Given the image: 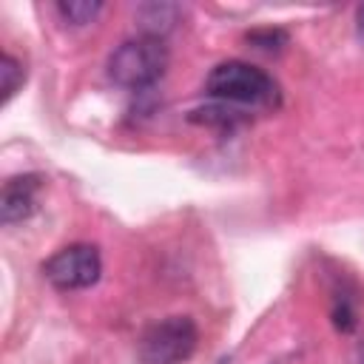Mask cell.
<instances>
[{"label": "cell", "mask_w": 364, "mask_h": 364, "mask_svg": "<svg viewBox=\"0 0 364 364\" xmlns=\"http://www.w3.org/2000/svg\"><path fill=\"white\" fill-rule=\"evenodd\" d=\"M40 188H43L40 173H20V176L6 179L0 191V222L14 225V222L28 219L37 210Z\"/></svg>", "instance_id": "5"}, {"label": "cell", "mask_w": 364, "mask_h": 364, "mask_svg": "<svg viewBox=\"0 0 364 364\" xmlns=\"http://www.w3.org/2000/svg\"><path fill=\"white\" fill-rule=\"evenodd\" d=\"M168 68V46L159 37L139 34L117 46L108 57V77L131 91H145L162 80Z\"/></svg>", "instance_id": "2"}, {"label": "cell", "mask_w": 364, "mask_h": 364, "mask_svg": "<svg viewBox=\"0 0 364 364\" xmlns=\"http://www.w3.org/2000/svg\"><path fill=\"white\" fill-rule=\"evenodd\" d=\"M205 91L219 100V102H230V105H262V108H276L279 105V85L276 80L242 60H228L219 63L208 80H205Z\"/></svg>", "instance_id": "1"}, {"label": "cell", "mask_w": 364, "mask_h": 364, "mask_svg": "<svg viewBox=\"0 0 364 364\" xmlns=\"http://www.w3.org/2000/svg\"><path fill=\"white\" fill-rule=\"evenodd\" d=\"M247 43L262 51H279L282 46H287V34L282 28H256L247 34Z\"/></svg>", "instance_id": "10"}, {"label": "cell", "mask_w": 364, "mask_h": 364, "mask_svg": "<svg viewBox=\"0 0 364 364\" xmlns=\"http://www.w3.org/2000/svg\"><path fill=\"white\" fill-rule=\"evenodd\" d=\"M199 330L191 316H168L151 324L139 338L142 364H182L193 355Z\"/></svg>", "instance_id": "3"}, {"label": "cell", "mask_w": 364, "mask_h": 364, "mask_svg": "<svg viewBox=\"0 0 364 364\" xmlns=\"http://www.w3.org/2000/svg\"><path fill=\"white\" fill-rule=\"evenodd\" d=\"M23 80H26L23 65L11 54H3L0 57V100L9 102L14 97V91L23 85Z\"/></svg>", "instance_id": "8"}, {"label": "cell", "mask_w": 364, "mask_h": 364, "mask_svg": "<svg viewBox=\"0 0 364 364\" xmlns=\"http://www.w3.org/2000/svg\"><path fill=\"white\" fill-rule=\"evenodd\" d=\"M355 23H358V37H361V43H364V3H361L358 11H355Z\"/></svg>", "instance_id": "12"}, {"label": "cell", "mask_w": 364, "mask_h": 364, "mask_svg": "<svg viewBox=\"0 0 364 364\" xmlns=\"http://www.w3.org/2000/svg\"><path fill=\"white\" fill-rule=\"evenodd\" d=\"M100 9H102V3H97V0H68V3H60V6H57V11H60L71 26H85V23H91V20L100 14Z\"/></svg>", "instance_id": "9"}, {"label": "cell", "mask_w": 364, "mask_h": 364, "mask_svg": "<svg viewBox=\"0 0 364 364\" xmlns=\"http://www.w3.org/2000/svg\"><path fill=\"white\" fill-rule=\"evenodd\" d=\"M176 11H179V9H176V6H168V3H148V6H142V9L136 11L139 26H142V34L162 40V34L173 26Z\"/></svg>", "instance_id": "7"}, {"label": "cell", "mask_w": 364, "mask_h": 364, "mask_svg": "<svg viewBox=\"0 0 364 364\" xmlns=\"http://www.w3.org/2000/svg\"><path fill=\"white\" fill-rule=\"evenodd\" d=\"M102 273V259L94 245H68L46 259L43 276L57 290H85L97 284Z\"/></svg>", "instance_id": "4"}, {"label": "cell", "mask_w": 364, "mask_h": 364, "mask_svg": "<svg viewBox=\"0 0 364 364\" xmlns=\"http://www.w3.org/2000/svg\"><path fill=\"white\" fill-rule=\"evenodd\" d=\"M333 324L341 333H350L355 327V307H353V301L347 296L336 299V304H333Z\"/></svg>", "instance_id": "11"}, {"label": "cell", "mask_w": 364, "mask_h": 364, "mask_svg": "<svg viewBox=\"0 0 364 364\" xmlns=\"http://www.w3.org/2000/svg\"><path fill=\"white\" fill-rule=\"evenodd\" d=\"M191 122H199V125H208V128H216V131H236L239 125L247 122V114L239 108V105H230V102H213V105H205V108H196L191 111L188 117Z\"/></svg>", "instance_id": "6"}]
</instances>
